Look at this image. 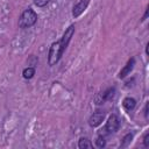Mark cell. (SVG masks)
I'll use <instances>...</instances> for the list:
<instances>
[{"instance_id": "9c48e42d", "label": "cell", "mask_w": 149, "mask_h": 149, "mask_svg": "<svg viewBox=\"0 0 149 149\" xmlns=\"http://www.w3.org/2000/svg\"><path fill=\"white\" fill-rule=\"evenodd\" d=\"M135 105H136V100H135L134 98H130V97L125 98L123 101H122V106H123L125 109H127V111H132V109H134Z\"/></svg>"}, {"instance_id": "3957f363", "label": "cell", "mask_w": 149, "mask_h": 149, "mask_svg": "<svg viewBox=\"0 0 149 149\" xmlns=\"http://www.w3.org/2000/svg\"><path fill=\"white\" fill-rule=\"evenodd\" d=\"M120 127V120L118 118V115L115 114H112L108 120L106 121V125H105V130L107 132V134H111V133H115Z\"/></svg>"}, {"instance_id": "5bb4252c", "label": "cell", "mask_w": 149, "mask_h": 149, "mask_svg": "<svg viewBox=\"0 0 149 149\" xmlns=\"http://www.w3.org/2000/svg\"><path fill=\"white\" fill-rule=\"evenodd\" d=\"M50 0H33V2L37 6V7H44L49 3Z\"/></svg>"}, {"instance_id": "7c38bea8", "label": "cell", "mask_w": 149, "mask_h": 149, "mask_svg": "<svg viewBox=\"0 0 149 149\" xmlns=\"http://www.w3.org/2000/svg\"><path fill=\"white\" fill-rule=\"evenodd\" d=\"M133 137H134L133 133H128V134H126V135L123 136L122 141H121V147H127V146H128V144L132 142Z\"/></svg>"}, {"instance_id": "e0dca14e", "label": "cell", "mask_w": 149, "mask_h": 149, "mask_svg": "<svg viewBox=\"0 0 149 149\" xmlns=\"http://www.w3.org/2000/svg\"><path fill=\"white\" fill-rule=\"evenodd\" d=\"M147 16H148V8L146 9V13H144V15H143V17H142V21H144V20L147 19Z\"/></svg>"}, {"instance_id": "52a82bcc", "label": "cell", "mask_w": 149, "mask_h": 149, "mask_svg": "<svg viewBox=\"0 0 149 149\" xmlns=\"http://www.w3.org/2000/svg\"><path fill=\"white\" fill-rule=\"evenodd\" d=\"M88 2H90V0H80V1L73 7V10H72V15H73V17H78V16H80V15L84 13V10L87 8Z\"/></svg>"}, {"instance_id": "7a4b0ae2", "label": "cell", "mask_w": 149, "mask_h": 149, "mask_svg": "<svg viewBox=\"0 0 149 149\" xmlns=\"http://www.w3.org/2000/svg\"><path fill=\"white\" fill-rule=\"evenodd\" d=\"M64 50L62 48V44H61V41H56L51 44L50 49H49V54H48V64L50 66L55 65L62 57Z\"/></svg>"}, {"instance_id": "6da1fadb", "label": "cell", "mask_w": 149, "mask_h": 149, "mask_svg": "<svg viewBox=\"0 0 149 149\" xmlns=\"http://www.w3.org/2000/svg\"><path fill=\"white\" fill-rule=\"evenodd\" d=\"M36 21H37V14L35 13V10L31 8H27L22 12L19 19V27L22 29L30 28L36 23Z\"/></svg>"}, {"instance_id": "5b68a950", "label": "cell", "mask_w": 149, "mask_h": 149, "mask_svg": "<svg viewBox=\"0 0 149 149\" xmlns=\"http://www.w3.org/2000/svg\"><path fill=\"white\" fill-rule=\"evenodd\" d=\"M114 93H115V87H108L106 91H104L102 93H100L99 95H97V98H95V104H98V105L104 104L106 100L112 99L113 95H114Z\"/></svg>"}, {"instance_id": "8992f818", "label": "cell", "mask_w": 149, "mask_h": 149, "mask_svg": "<svg viewBox=\"0 0 149 149\" xmlns=\"http://www.w3.org/2000/svg\"><path fill=\"white\" fill-rule=\"evenodd\" d=\"M104 119H105V112H102V111H97V112H94V113L90 116V119H88V125H90L91 127H98L99 125H101V122L104 121Z\"/></svg>"}, {"instance_id": "2e32d148", "label": "cell", "mask_w": 149, "mask_h": 149, "mask_svg": "<svg viewBox=\"0 0 149 149\" xmlns=\"http://www.w3.org/2000/svg\"><path fill=\"white\" fill-rule=\"evenodd\" d=\"M148 102L146 104V106H144V116H146V119H148Z\"/></svg>"}, {"instance_id": "ba28073f", "label": "cell", "mask_w": 149, "mask_h": 149, "mask_svg": "<svg viewBox=\"0 0 149 149\" xmlns=\"http://www.w3.org/2000/svg\"><path fill=\"white\" fill-rule=\"evenodd\" d=\"M134 65H135V58H130V59L127 62V64L121 69V71H120V73H119V78H125L126 76H128V74L130 73V71L133 70Z\"/></svg>"}, {"instance_id": "30bf717a", "label": "cell", "mask_w": 149, "mask_h": 149, "mask_svg": "<svg viewBox=\"0 0 149 149\" xmlns=\"http://www.w3.org/2000/svg\"><path fill=\"white\" fill-rule=\"evenodd\" d=\"M78 147L80 149H86V148H93V144L87 137H81L78 141Z\"/></svg>"}, {"instance_id": "8fae6325", "label": "cell", "mask_w": 149, "mask_h": 149, "mask_svg": "<svg viewBox=\"0 0 149 149\" xmlns=\"http://www.w3.org/2000/svg\"><path fill=\"white\" fill-rule=\"evenodd\" d=\"M34 74H35V69L31 66H28V68L23 69V71H22V76L24 79H30L34 77Z\"/></svg>"}, {"instance_id": "4fadbf2b", "label": "cell", "mask_w": 149, "mask_h": 149, "mask_svg": "<svg viewBox=\"0 0 149 149\" xmlns=\"http://www.w3.org/2000/svg\"><path fill=\"white\" fill-rule=\"evenodd\" d=\"M95 146H97L98 148H104V147L106 146V140H105V136L99 135V136L97 137V140H95Z\"/></svg>"}, {"instance_id": "9a60e30c", "label": "cell", "mask_w": 149, "mask_h": 149, "mask_svg": "<svg viewBox=\"0 0 149 149\" xmlns=\"http://www.w3.org/2000/svg\"><path fill=\"white\" fill-rule=\"evenodd\" d=\"M143 146L146 148H149V133H146V135L143 136Z\"/></svg>"}, {"instance_id": "277c9868", "label": "cell", "mask_w": 149, "mask_h": 149, "mask_svg": "<svg viewBox=\"0 0 149 149\" xmlns=\"http://www.w3.org/2000/svg\"><path fill=\"white\" fill-rule=\"evenodd\" d=\"M73 34H74V26H73V24H71V26H69V28H66V30L64 31V34H63L62 38L59 40V41H61V44H62V48H63V50H64V51H65V49L68 48L69 42L71 41V38H72Z\"/></svg>"}]
</instances>
